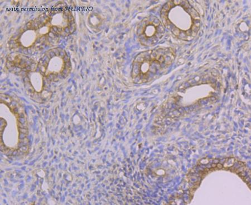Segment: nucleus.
I'll list each match as a JSON object with an SVG mask.
<instances>
[{"instance_id": "1", "label": "nucleus", "mask_w": 251, "mask_h": 205, "mask_svg": "<svg viewBox=\"0 0 251 205\" xmlns=\"http://www.w3.org/2000/svg\"><path fill=\"white\" fill-rule=\"evenodd\" d=\"M160 17L165 28L181 41H192L201 29L200 14L189 1L185 0H174L166 3L161 8Z\"/></svg>"}, {"instance_id": "2", "label": "nucleus", "mask_w": 251, "mask_h": 205, "mask_svg": "<svg viewBox=\"0 0 251 205\" xmlns=\"http://www.w3.org/2000/svg\"><path fill=\"white\" fill-rule=\"evenodd\" d=\"M176 55V50L172 47H159L141 52L132 63L133 82L140 84L159 77L171 67Z\"/></svg>"}, {"instance_id": "3", "label": "nucleus", "mask_w": 251, "mask_h": 205, "mask_svg": "<svg viewBox=\"0 0 251 205\" xmlns=\"http://www.w3.org/2000/svg\"><path fill=\"white\" fill-rule=\"evenodd\" d=\"M72 70L71 59L62 48L47 51L38 62L36 71L49 80L66 78Z\"/></svg>"}, {"instance_id": "4", "label": "nucleus", "mask_w": 251, "mask_h": 205, "mask_svg": "<svg viewBox=\"0 0 251 205\" xmlns=\"http://www.w3.org/2000/svg\"><path fill=\"white\" fill-rule=\"evenodd\" d=\"M50 23L54 33L58 37H68L76 30L74 15L64 2L56 4L53 9L47 10Z\"/></svg>"}, {"instance_id": "5", "label": "nucleus", "mask_w": 251, "mask_h": 205, "mask_svg": "<svg viewBox=\"0 0 251 205\" xmlns=\"http://www.w3.org/2000/svg\"><path fill=\"white\" fill-rule=\"evenodd\" d=\"M165 33V28L160 20L155 16H149L140 22L136 28L139 41L145 47L156 45Z\"/></svg>"}, {"instance_id": "6", "label": "nucleus", "mask_w": 251, "mask_h": 205, "mask_svg": "<svg viewBox=\"0 0 251 205\" xmlns=\"http://www.w3.org/2000/svg\"><path fill=\"white\" fill-rule=\"evenodd\" d=\"M236 162V159L234 157H229L225 160L224 166L225 168H230L234 166Z\"/></svg>"}, {"instance_id": "7", "label": "nucleus", "mask_w": 251, "mask_h": 205, "mask_svg": "<svg viewBox=\"0 0 251 205\" xmlns=\"http://www.w3.org/2000/svg\"><path fill=\"white\" fill-rule=\"evenodd\" d=\"M19 137L20 139L23 140L24 139H25L26 135L25 134L21 133V134L20 135Z\"/></svg>"}]
</instances>
